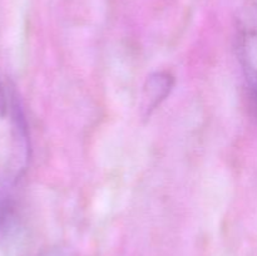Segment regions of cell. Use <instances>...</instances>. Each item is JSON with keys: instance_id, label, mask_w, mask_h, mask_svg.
<instances>
[{"instance_id": "obj_1", "label": "cell", "mask_w": 257, "mask_h": 256, "mask_svg": "<svg viewBox=\"0 0 257 256\" xmlns=\"http://www.w3.org/2000/svg\"><path fill=\"white\" fill-rule=\"evenodd\" d=\"M238 57L245 74L251 108L257 115V0H251L238 22Z\"/></svg>"}, {"instance_id": "obj_2", "label": "cell", "mask_w": 257, "mask_h": 256, "mask_svg": "<svg viewBox=\"0 0 257 256\" xmlns=\"http://www.w3.org/2000/svg\"><path fill=\"white\" fill-rule=\"evenodd\" d=\"M173 84H175V79L170 73L157 72L151 74L146 80L145 88H143V114L151 115V113L168 97Z\"/></svg>"}, {"instance_id": "obj_3", "label": "cell", "mask_w": 257, "mask_h": 256, "mask_svg": "<svg viewBox=\"0 0 257 256\" xmlns=\"http://www.w3.org/2000/svg\"><path fill=\"white\" fill-rule=\"evenodd\" d=\"M8 97H7V92H5V87L4 83H3L2 78H0V118L5 117L8 112Z\"/></svg>"}]
</instances>
